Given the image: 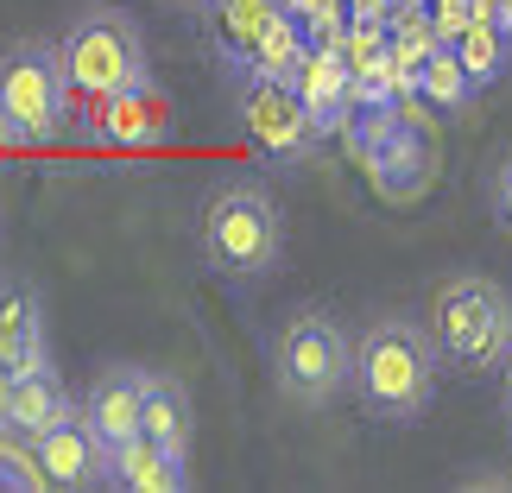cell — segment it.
Instances as JSON below:
<instances>
[{
  "label": "cell",
  "instance_id": "obj_21",
  "mask_svg": "<svg viewBox=\"0 0 512 493\" xmlns=\"http://www.w3.org/2000/svg\"><path fill=\"white\" fill-rule=\"evenodd\" d=\"M7 405H13V373L0 367V430H7Z\"/></svg>",
  "mask_w": 512,
  "mask_h": 493
},
{
  "label": "cell",
  "instance_id": "obj_10",
  "mask_svg": "<svg viewBox=\"0 0 512 493\" xmlns=\"http://www.w3.org/2000/svg\"><path fill=\"white\" fill-rule=\"evenodd\" d=\"M32 456H38V475L45 487H64V493H89V487H108V443L89 430L83 411H64L45 437H32Z\"/></svg>",
  "mask_w": 512,
  "mask_h": 493
},
{
  "label": "cell",
  "instance_id": "obj_16",
  "mask_svg": "<svg viewBox=\"0 0 512 493\" xmlns=\"http://www.w3.org/2000/svg\"><path fill=\"white\" fill-rule=\"evenodd\" d=\"M140 437H152L159 449H171V456H190V437H196V411H190V392H184V380H171V373H152V367H146Z\"/></svg>",
  "mask_w": 512,
  "mask_h": 493
},
{
  "label": "cell",
  "instance_id": "obj_1",
  "mask_svg": "<svg viewBox=\"0 0 512 493\" xmlns=\"http://www.w3.org/2000/svg\"><path fill=\"white\" fill-rule=\"evenodd\" d=\"M443 386V354L430 342L424 317L386 310L354 335V380L348 392L361 399L367 418L380 424H424V411L437 405Z\"/></svg>",
  "mask_w": 512,
  "mask_h": 493
},
{
  "label": "cell",
  "instance_id": "obj_23",
  "mask_svg": "<svg viewBox=\"0 0 512 493\" xmlns=\"http://www.w3.org/2000/svg\"><path fill=\"white\" fill-rule=\"evenodd\" d=\"M468 7H475V13H487V19H494V13H500V0H468Z\"/></svg>",
  "mask_w": 512,
  "mask_h": 493
},
{
  "label": "cell",
  "instance_id": "obj_4",
  "mask_svg": "<svg viewBox=\"0 0 512 493\" xmlns=\"http://www.w3.org/2000/svg\"><path fill=\"white\" fill-rule=\"evenodd\" d=\"M266 367H272V386H279V399L304 405V411H329L336 399H348L354 342H348V329L329 317V310L304 304V310H291V317L272 329Z\"/></svg>",
  "mask_w": 512,
  "mask_h": 493
},
{
  "label": "cell",
  "instance_id": "obj_2",
  "mask_svg": "<svg viewBox=\"0 0 512 493\" xmlns=\"http://www.w3.org/2000/svg\"><path fill=\"white\" fill-rule=\"evenodd\" d=\"M196 260L209 279L260 285L285 266V209L260 177H222L196 215Z\"/></svg>",
  "mask_w": 512,
  "mask_h": 493
},
{
  "label": "cell",
  "instance_id": "obj_18",
  "mask_svg": "<svg viewBox=\"0 0 512 493\" xmlns=\"http://www.w3.org/2000/svg\"><path fill=\"white\" fill-rule=\"evenodd\" d=\"M475 83H468V70L456 64V51L449 45H437L424 57V70H418V102L430 108V114H443V121H462L468 108H475Z\"/></svg>",
  "mask_w": 512,
  "mask_h": 493
},
{
  "label": "cell",
  "instance_id": "obj_13",
  "mask_svg": "<svg viewBox=\"0 0 512 493\" xmlns=\"http://www.w3.org/2000/svg\"><path fill=\"white\" fill-rule=\"evenodd\" d=\"M51 354V329H45V298L38 285L0 272V367L7 373H26L32 361Z\"/></svg>",
  "mask_w": 512,
  "mask_h": 493
},
{
  "label": "cell",
  "instance_id": "obj_9",
  "mask_svg": "<svg viewBox=\"0 0 512 493\" xmlns=\"http://www.w3.org/2000/svg\"><path fill=\"white\" fill-rule=\"evenodd\" d=\"M89 108V121L83 133L89 140H102V146H159L177 133V102L152 83H127V89H114L102 95V102H83Z\"/></svg>",
  "mask_w": 512,
  "mask_h": 493
},
{
  "label": "cell",
  "instance_id": "obj_5",
  "mask_svg": "<svg viewBox=\"0 0 512 493\" xmlns=\"http://www.w3.org/2000/svg\"><path fill=\"white\" fill-rule=\"evenodd\" d=\"M70 76L57 38H13L0 51V121L13 146H51L70 127Z\"/></svg>",
  "mask_w": 512,
  "mask_h": 493
},
{
  "label": "cell",
  "instance_id": "obj_25",
  "mask_svg": "<svg viewBox=\"0 0 512 493\" xmlns=\"http://www.w3.org/2000/svg\"><path fill=\"white\" fill-rule=\"evenodd\" d=\"M0 146H13V140H7V121H0Z\"/></svg>",
  "mask_w": 512,
  "mask_h": 493
},
{
  "label": "cell",
  "instance_id": "obj_17",
  "mask_svg": "<svg viewBox=\"0 0 512 493\" xmlns=\"http://www.w3.org/2000/svg\"><path fill=\"white\" fill-rule=\"evenodd\" d=\"M449 51H456V64L468 70V83H475V89H494L500 76L512 70V32L500 26V19H487V13L468 19Z\"/></svg>",
  "mask_w": 512,
  "mask_h": 493
},
{
  "label": "cell",
  "instance_id": "obj_20",
  "mask_svg": "<svg viewBox=\"0 0 512 493\" xmlns=\"http://www.w3.org/2000/svg\"><path fill=\"white\" fill-rule=\"evenodd\" d=\"M487 209H494V228L512 234V146L494 159V171H487Z\"/></svg>",
  "mask_w": 512,
  "mask_h": 493
},
{
  "label": "cell",
  "instance_id": "obj_12",
  "mask_svg": "<svg viewBox=\"0 0 512 493\" xmlns=\"http://www.w3.org/2000/svg\"><path fill=\"white\" fill-rule=\"evenodd\" d=\"M291 89H298V102L310 108V121H317V133H336L348 127V108H354V76H348V57L329 45V38H317L298 70H291Z\"/></svg>",
  "mask_w": 512,
  "mask_h": 493
},
{
  "label": "cell",
  "instance_id": "obj_15",
  "mask_svg": "<svg viewBox=\"0 0 512 493\" xmlns=\"http://www.w3.org/2000/svg\"><path fill=\"white\" fill-rule=\"evenodd\" d=\"M64 411H76L64 373H57V361L45 354V361H32L26 373H13V405H7V430L13 437H45V430L64 418Z\"/></svg>",
  "mask_w": 512,
  "mask_h": 493
},
{
  "label": "cell",
  "instance_id": "obj_6",
  "mask_svg": "<svg viewBox=\"0 0 512 493\" xmlns=\"http://www.w3.org/2000/svg\"><path fill=\"white\" fill-rule=\"evenodd\" d=\"M57 51H64V76H70L76 108L152 76L146 32H140V19L127 7H83L70 19V32L57 38Z\"/></svg>",
  "mask_w": 512,
  "mask_h": 493
},
{
  "label": "cell",
  "instance_id": "obj_8",
  "mask_svg": "<svg viewBox=\"0 0 512 493\" xmlns=\"http://www.w3.org/2000/svg\"><path fill=\"white\" fill-rule=\"evenodd\" d=\"M241 133L272 171H304L317 159V140H323L317 121H310V108L298 102V89L279 83V76L241 83Z\"/></svg>",
  "mask_w": 512,
  "mask_h": 493
},
{
  "label": "cell",
  "instance_id": "obj_3",
  "mask_svg": "<svg viewBox=\"0 0 512 493\" xmlns=\"http://www.w3.org/2000/svg\"><path fill=\"white\" fill-rule=\"evenodd\" d=\"M424 329L437 342L443 367L468 373V380H487L512 354V291L500 279H487V272H456V279L437 285Z\"/></svg>",
  "mask_w": 512,
  "mask_h": 493
},
{
  "label": "cell",
  "instance_id": "obj_22",
  "mask_svg": "<svg viewBox=\"0 0 512 493\" xmlns=\"http://www.w3.org/2000/svg\"><path fill=\"white\" fill-rule=\"evenodd\" d=\"M500 373H506V430H512V354H506V367H500Z\"/></svg>",
  "mask_w": 512,
  "mask_h": 493
},
{
  "label": "cell",
  "instance_id": "obj_14",
  "mask_svg": "<svg viewBox=\"0 0 512 493\" xmlns=\"http://www.w3.org/2000/svg\"><path fill=\"white\" fill-rule=\"evenodd\" d=\"M108 487L114 493H184L190 487V456H171L152 437L133 430L127 443L108 449Z\"/></svg>",
  "mask_w": 512,
  "mask_h": 493
},
{
  "label": "cell",
  "instance_id": "obj_7",
  "mask_svg": "<svg viewBox=\"0 0 512 493\" xmlns=\"http://www.w3.org/2000/svg\"><path fill=\"white\" fill-rule=\"evenodd\" d=\"M348 146L386 203H418L430 190V177H437V140H430V127L418 114H405V102L354 108Z\"/></svg>",
  "mask_w": 512,
  "mask_h": 493
},
{
  "label": "cell",
  "instance_id": "obj_19",
  "mask_svg": "<svg viewBox=\"0 0 512 493\" xmlns=\"http://www.w3.org/2000/svg\"><path fill=\"white\" fill-rule=\"evenodd\" d=\"M0 487H7V493H38V487H45L32 443L13 437V430H0Z\"/></svg>",
  "mask_w": 512,
  "mask_h": 493
},
{
  "label": "cell",
  "instance_id": "obj_11",
  "mask_svg": "<svg viewBox=\"0 0 512 493\" xmlns=\"http://www.w3.org/2000/svg\"><path fill=\"white\" fill-rule=\"evenodd\" d=\"M140 405H146V367H140V361H108V367H95L89 392L76 399V411L89 418V430H95L108 449L127 443L133 430H140Z\"/></svg>",
  "mask_w": 512,
  "mask_h": 493
},
{
  "label": "cell",
  "instance_id": "obj_24",
  "mask_svg": "<svg viewBox=\"0 0 512 493\" xmlns=\"http://www.w3.org/2000/svg\"><path fill=\"white\" fill-rule=\"evenodd\" d=\"M494 19H500V26L512 32V0H500V13H494Z\"/></svg>",
  "mask_w": 512,
  "mask_h": 493
}]
</instances>
